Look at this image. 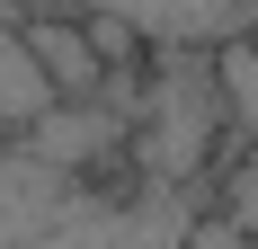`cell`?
<instances>
[{"mask_svg": "<svg viewBox=\"0 0 258 249\" xmlns=\"http://www.w3.org/2000/svg\"><path fill=\"white\" fill-rule=\"evenodd\" d=\"M187 240V205L160 178L143 196H72L45 231H27L18 249H178Z\"/></svg>", "mask_w": 258, "mask_h": 249, "instance_id": "cell-1", "label": "cell"}, {"mask_svg": "<svg viewBox=\"0 0 258 249\" xmlns=\"http://www.w3.org/2000/svg\"><path fill=\"white\" fill-rule=\"evenodd\" d=\"M62 9H116L152 53H223L258 27V0H62Z\"/></svg>", "mask_w": 258, "mask_h": 249, "instance_id": "cell-2", "label": "cell"}, {"mask_svg": "<svg viewBox=\"0 0 258 249\" xmlns=\"http://www.w3.org/2000/svg\"><path fill=\"white\" fill-rule=\"evenodd\" d=\"M18 143L36 151V160H53V169H89L98 151L134 143V116H125V107H89V98H53Z\"/></svg>", "mask_w": 258, "mask_h": 249, "instance_id": "cell-3", "label": "cell"}, {"mask_svg": "<svg viewBox=\"0 0 258 249\" xmlns=\"http://www.w3.org/2000/svg\"><path fill=\"white\" fill-rule=\"evenodd\" d=\"M72 205V169H53V160H36V151H0V249H18L27 231H45L53 214Z\"/></svg>", "mask_w": 258, "mask_h": 249, "instance_id": "cell-4", "label": "cell"}, {"mask_svg": "<svg viewBox=\"0 0 258 249\" xmlns=\"http://www.w3.org/2000/svg\"><path fill=\"white\" fill-rule=\"evenodd\" d=\"M27 45H36V63L53 72V89H62V98H98V89H107V53L89 45V27H80V9H53V18H27Z\"/></svg>", "mask_w": 258, "mask_h": 249, "instance_id": "cell-5", "label": "cell"}, {"mask_svg": "<svg viewBox=\"0 0 258 249\" xmlns=\"http://www.w3.org/2000/svg\"><path fill=\"white\" fill-rule=\"evenodd\" d=\"M53 98H62V89H53V72L36 63L27 27H0V134H27Z\"/></svg>", "mask_w": 258, "mask_h": 249, "instance_id": "cell-6", "label": "cell"}, {"mask_svg": "<svg viewBox=\"0 0 258 249\" xmlns=\"http://www.w3.org/2000/svg\"><path fill=\"white\" fill-rule=\"evenodd\" d=\"M214 72H223V107H232L240 143L258 151V27H249V36H232V45L214 53Z\"/></svg>", "mask_w": 258, "mask_h": 249, "instance_id": "cell-7", "label": "cell"}, {"mask_svg": "<svg viewBox=\"0 0 258 249\" xmlns=\"http://www.w3.org/2000/svg\"><path fill=\"white\" fill-rule=\"evenodd\" d=\"M178 249H258V240L232 223V214H214V223H187V240H178Z\"/></svg>", "mask_w": 258, "mask_h": 249, "instance_id": "cell-8", "label": "cell"}]
</instances>
